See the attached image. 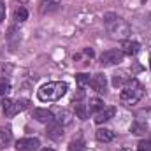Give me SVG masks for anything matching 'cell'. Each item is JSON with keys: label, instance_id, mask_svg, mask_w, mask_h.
Wrapping results in <instances>:
<instances>
[{"label": "cell", "instance_id": "obj_16", "mask_svg": "<svg viewBox=\"0 0 151 151\" xmlns=\"http://www.w3.org/2000/svg\"><path fill=\"white\" fill-rule=\"evenodd\" d=\"M128 81H130V76L127 74V72H123V70L113 74V86L114 88H123Z\"/></svg>", "mask_w": 151, "mask_h": 151}, {"label": "cell", "instance_id": "obj_3", "mask_svg": "<svg viewBox=\"0 0 151 151\" xmlns=\"http://www.w3.org/2000/svg\"><path fill=\"white\" fill-rule=\"evenodd\" d=\"M142 95H144L142 84H141L137 79H130V81L123 86V90H121V93H119V100H121L123 106L132 107V106H135V104L142 99Z\"/></svg>", "mask_w": 151, "mask_h": 151}, {"label": "cell", "instance_id": "obj_11", "mask_svg": "<svg viewBox=\"0 0 151 151\" xmlns=\"http://www.w3.org/2000/svg\"><path fill=\"white\" fill-rule=\"evenodd\" d=\"M39 123H51L55 119V114L47 109H34V114H32Z\"/></svg>", "mask_w": 151, "mask_h": 151}, {"label": "cell", "instance_id": "obj_28", "mask_svg": "<svg viewBox=\"0 0 151 151\" xmlns=\"http://www.w3.org/2000/svg\"><path fill=\"white\" fill-rule=\"evenodd\" d=\"M16 2H19V4H25V2H27V0H16Z\"/></svg>", "mask_w": 151, "mask_h": 151}, {"label": "cell", "instance_id": "obj_8", "mask_svg": "<svg viewBox=\"0 0 151 151\" xmlns=\"http://www.w3.org/2000/svg\"><path fill=\"white\" fill-rule=\"evenodd\" d=\"M47 137L49 139H53V141H62V137H63V125H60V123H49L47 125Z\"/></svg>", "mask_w": 151, "mask_h": 151}, {"label": "cell", "instance_id": "obj_2", "mask_svg": "<svg viewBox=\"0 0 151 151\" xmlns=\"http://www.w3.org/2000/svg\"><path fill=\"white\" fill-rule=\"evenodd\" d=\"M67 90H69L67 83L51 81V83H46V84H42L39 88L37 97H39V100H42V102H56V100H60L67 93Z\"/></svg>", "mask_w": 151, "mask_h": 151}, {"label": "cell", "instance_id": "obj_30", "mask_svg": "<svg viewBox=\"0 0 151 151\" xmlns=\"http://www.w3.org/2000/svg\"><path fill=\"white\" fill-rule=\"evenodd\" d=\"M150 19H151V16H150Z\"/></svg>", "mask_w": 151, "mask_h": 151}, {"label": "cell", "instance_id": "obj_19", "mask_svg": "<svg viewBox=\"0 0 151 151\" xmlns=\"http://www.w3.org/2000/svg\"><path fill=\"white\" fill-rule=\"evenodd\" d=\"M11 139H12L11 130H9V128H0V150L7 148L9 142H11Z\"/></svg>", "mask_w": 151, "mask_h": 151}, {"label": "cell", "instance_id": "obj_23", "mask_svg": "<svg viewBox=\"0 0 151 151\" xmlns=\"http://www.w3.org/2000/svg\"><path fill=\"white\" fill-rule=\"evenodd\" d=\"M67 151H84V142L83 141H72L70 144H69V148H67Z\"/></svg>", "mask_w": 151, "mask_h": 151}, {"label": "cell", "instance_id": "obj_21", "mask_svg": "<svg viewBox=\"0 0 151 151\" xmlns=\"http://www.w3.org/2000/svg\"><path fill=\"white\" fill-rule=\"evenodd\" d=\"M27 19H28V11H27L25 7H18V9L14 11V21L23 23V21H27Z\"/></svg>", "mask_w": 151, "mask_h": 151}, {"label": "cell", "instance_id": "obj_17", "mask_svg": "<svg viewBox=\"0 0 151 151\" xmlns=\"http://www.w3.org/2000/svg\"><path fill=\"white\" fill-rule=\"evenodd\" d=\"M95 135H97V141H100V142H111L114 139V132L109 128H99Z\"/></svg>", "mask_w": 151, "mask_h": 151}, {"label": "cell", "instance_id": "obj_20", "mask_svg": "<svg viewBox=\"0 0 151 151\" xmlns=\"http://www.w3.org/2000/svg\"><path fill=\"white\" fill-rule=\"evenodd\" d=\"M88 107H90V111H91V113H99V111H102V109H104V102H102L100 99L93 97V99H90Z\"/></svg>", "mask_w": 151, "mask_h": 151}, {"label": "cell", "instance_id": "obj_9", "mask_svg": "<svg viewBox=\"0 0 151 151\" xmlns=\"http://www.w3.org/2000/svg\"><path fill=\"white\" fill-rule=\"evenodd\" d=\"M95 56V53H93V49H90V47H84L81 53H77L74 55V62L77 63H81V65H88L90 63V60Z\"/></svg>", "mask_w": 151, "mask_h": 151}, {"label": "cell", "instance_id": "obj_29", "mask_svg": "<svg viewBox=\"0 0 151 151\" xmlns=\"http://www.w3.org/2000/svg\"><path fill=\"white\" fill-rule=\"evenodd\" d=\"M125 151H130V150H125Z\"/></svg>", "mask_w": 151, "mask_h": 151}, {"label": "cell", "instance_id": "obj_14", "mask_svg": "<svg viewBox=\"0 0 151 151\" xmlns=\"http://www.w3.org/2000/svg\"><path fill=\"white\" fill-rule=\"evenodd\" d=\"M60 5H62V0H40V11L44 14L55 12Z\"/></svg>", "mask_w": 151, "mask_h": 151}, {"label": "cell", "instance_id": "obj_6", "mask_svg": "<svg viewBox=\"0 0 151 151\" xmlns=\"http://www.w3.org/2000/svg\"><path fill=\"white\" fill-rule=\"evenodd\" d=\"M39 146H40V142L34 137H25V139H19L16 142V150L18 151H35L39 150Z\"/></svg>", "mask_w": 151, "mask_h": 151}, {"label": "cell", "instance_id": "obj_26", "mask_svg": "<svg viewBox=\"0 0 151 151\" xmlns=\"http://www.w3.org/2000/svg\"><path fill=\"white\" fill-rule=\"evenodd\" d=\"M5 19V4L0 0V23Z\"/></svg>", "mask_w": 151, "mask_h": 151}, {"label": "cell", "instance_id": "obj_7", "mask_svg": "<svg viewBox=\"0 0 151 151\" xmlns=\"http://www.w3.org/2000/svg\"><path fill=\"white\" fill-rule=\"evenodd\" d=\"M91 88L97 91V93H106V88H107V79L104 74H95L90 81Z\"/></svg>", "mask_w": 151, "mask_h": 151}, {"label": "cell", "instance_id": "obj_1", "mask_svg": "<svg viewBox=\"0 0 151 151\" xmlns=\"http://www.w3.org/2000/svg\"><path fill=\"white\" fill-rule=\"evenodd\" d=\"M104 25L111 34V37L116 40H127V37L130 35V25L114 12L104 14Z\"/></svg>", "mask_w": 151, "mask_h": 151}, {"label": "cell", "instance_id": "obj_24", "mask_svg": "<svg viewBox=\"0 0 151 151\" xmlns=\"http://www.w3.org/2000/svg\"><path fill=\"white\" fill-rule=\"evenodd\" d=\"M11 91V83L5 79H0V95H7Z\"/></svg>", "mask_w": 151, "mask_h": 151}, {"label": "cell", "instance_id": "obj_18", "mask_svg": "<svg viewBox=\"0 0 151 151\" xmlns=\"http://www.w3.org/2000/svg\"><path fill=\"white\" fill-rule=\"evenodd\" d=\"M146 130H148V125H146V121H141V119L134 121L130 127V132L134 135H142V134H146Z\"/></svg>", "mask_w": 151, "mask_h": 151}, {"label": "cell", "instance_id": "obj_4", "mask_svg": "<svg viewBox=\"0 0 151 151\" xmlns=\"http://www.w3.org/2000/svg\"><path fill=\"white\" fill-rule=\"evenodd\" d=\"M28 100L27 99H19V100H16V102H12L11 99H4L2 100V109H4V114L5 116H14V114L21 113L23 109H27L28 107Z\"/></svg>", "mask_w": 151, "mask_h": 151}, {"label": "cell", "instance_id": "obj_15", "mask_svg": "<svg viewBox=\"0 0 151 151\" xmlns=\"http://www.w3.org/2000/svg\"><path fill=\"white\" fill-rule=\"evenodd\" d=\"M74 111H76V116L79 119H88L90 114H91L88 104H83V102H74Z\"/></svg>", "mask_w": 151, "mask_h": 151}, {"label": "cell", "instance_id": "obj_25", "mask_svg": "<svg viewBox=\"0 0 151 151\" xmlns=\"http://www.w3.org/2000/svg\"><path fill=\"white\" fill-rule=\"evenodd\" d=\"M137 151H151V142L150 141H141L137 146Z\"/></svg>", "mask_w": 151, "mask_h": 151}, {"label": "cell", "instance_id": "obj_12", "mask_svg": "<svg viewBox=\"0 0 151 151\" xmlns=\"http://www.w3.org/2000/svg\"><path fill=\"white\" fill-rule=\"evenodd\" d=\"M139 42L137 40H123V44H121V51H123V55H128V56H134V55H137L139 53Z\"/></svg>", "mask_w": 151, "mask_h": 151}, {"label": "cell", "instance_id": "obj_27", "mask_svg": "<svg viewBox=\"0 0 151 151\" xmlns=\"http://www.w3.org/2000/svg\"><path fill=\"white\" fill-rule=\"evenodd\" d=\"M42 151H55V150H53V148H44Z\"/></svg>", "mask_w": 151, "mask_h": 151}, {"label": "cell", "instance_id": "obj_13", "mask_svg": "<svg viewBox=\"0 0 151 151\" xmlns=\"http://www.w3.org/2000/svg\"><path fill=\"white\" fill-rule=\"evenodd\" d=\"M55 114V121L56 123H60V125H69V123H72V113L70 111H67V109H58Z\"/></svg>", "mask_w": 151, "mask_h": 151}, {"label": "cell", "instance_id": "obj_10", "mask_svg": "<svg viewBox=\"0 0 151 151\" xmlns=\"http://www.w3.org/2000/svg\"><path fill=\"white\" fill-rule=\"evenodd\" d=\"M114 114H116V109H114V107H104L102 111L97 113V116H95V123L102 125V123L109 121L111 118H114Z\"/></svg>", "mask_w": 151, "mask_h": 151}, {"label": "cell", "instance_id": "obj_5", "mask_svg": "<svg viewBox=\"0 0 151 151\" xmlns=\"http://www.w3.org/2000/svg\"><path fill=\"white\" fill-rule=\"evenodd\" d=\"M123 51L121 49H109L100 55V63L102 65H118L123 62Z\"/></svg>", "mask_w": 151, "mask_h": 151}, {"label": "cell", "instance_id": "obj_22", "mask_svg": "<svg viewBox=\"0 0 151 151\" xmlns=\"http://www.w3.org/2000/svg\"><path fill=\"white\" fill-rule=\"evenodd\" d=\"M90 81H91L90 74H76V83L79 84V88H84L86 84H90Z\"/></svg>", "mask_w": 151, "mask_h": 151}]
</instances>
